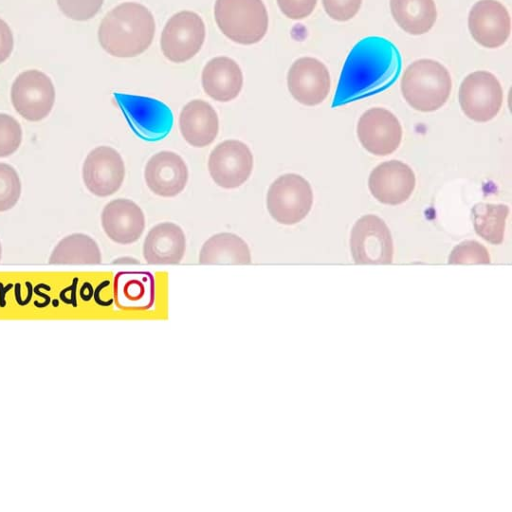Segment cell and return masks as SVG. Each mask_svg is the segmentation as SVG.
<instances>
[{"label": "cell", "mask_w": 512, "mask_h": 512, "mask_svg": "<svg viewBox=\"0 0 512 512\" xmlns=\"http://www.w3.org/2000/svg\"><path fill=\"white\" fill-rule=\"evenodd\" d=\"M253 155L239 140H225L214 147L208 159L213 181L225 189L238 188L252 173Z\"/></svg>", "instance_id": "obj_11"}, {"label": "cell", "mask_w": 512, "mask_h": 512, "mask_svg": "<svg viewBox=\"0 0 512 512\" xmlns=\"http://www.w3.org/2000/svg\"><path fill=\"white\" fill-rule=\"evenodd\" d=\"M312 204V188L298 174L287 173L279 176L267 191V210L280 224L293 225L300 222L308 215Z\"/></svg>", "instance_id": "obj_5"}, {"label": "cell", "mask_w": 512, "mask_h": 512, "mask_svg": "<svg viewBox=\"0 0 512 512\" xmlns=\"http://www.w3.org/2000/svg\"><path fill=\"white\" fill-rule=\"evenodd\" d=\"M144 178L148 188L161 197L180 194L188 181L187 166L177 153L160 151L146 163Z\"/></svg>", "instance_id": "obj_17"}, {"label": "cell", "mask_w": 512, "mask_h": 512, "mask_svg": "<svg viewBox=\"0 0 512 512\" xmlns=\"http://www.w3.org/2000/svg\"><path fill=\"white\" fill-rule=\"evenodd\" d=\"M21 181L9 164L0 163V212L13 208L21 196Z\"/></svg>", "instance_id": "obj_26"}, {"label": "cell", "mask_w": 512, "mask_h": 512, "mask_svg": "<svg viewBox=\"0 0 512 512\" xmlns=\"http://www.w3.org/2000/svg\"><path fill=\"white\" fill-rule=\"evenodd\" d=\"M452 89L449 71L432 59L412 62L401 79V92L406 102L415 110L432 112L448 100Z\"/></svg>", "instance_id": "obj_3"}, {"label": "cell", "mask_w": 512, "mask_h": 512, "mask_svg": "<svg viewBox=\"0 0 512 512\" xmlns=\"http://www.w3.org/2000/svg\"><path fill=\"white\" fill-rule=\"evenodd\" d=\"M503 90L490 72L475 71L464 78L459 88V104L464 114L476 122L493 119L501 109Z\"/></svg>", "instance_id": "obj_9"}, {"label": "cell", "mask_w": 512, "mask_h": 512, "mask_svg": "<svg viewBox=\"0 0 512 512\" xmlns=\"http://www.w3.org/2000/svg\"><path fill=\"white\" fill-rule=\"evenodd\" d=\"M201 80L205 93L220 102L235 99L243 86V74L239 65L226 56L208 61L202 71Z\"/></svg>", "instance_id": "obj_20"}, {"label": "cell", "mask_w": 512, "mask_h": 512, "mask_svg": "<svg viewBox=\"0 0 512 512\" xmlns=\"http://www.w3.org/2000/svg\"><path fill=\"white\" fill-rule=\"evenodd\" d=\"M23 131L11 115L0 113V158L14 154L21 145Z\"/></svg>", "instance_id": "obj_27"}, {"label": "cell", "mask_w": 512, "mask_h": 512, "mask_svg": "<svg viewBox=\"0 0 512 512\" xmlns=\"http://www.w3.org/2000/svg\"><path fill=\"white\" fill-rule=\"evenodd\" d=\"M214 16L221 32L239 44L259 42L268 29V13L262 0H216Z\"/></svg>", "instance_id": "obj_4"}, {"label": "cell", "mask_w": 512, "mask_h": 512, "mask_svg": "<svg viewBox=\"0 0 512 512\" xmlns=\"http://www.w3.org/2000/svg\"><path fill=\"white\" fill-rule=\"evenodd\" d=\"M186 250V237L175 223L162 222L155 225L145 237L143 256L148 264H178Z\"/></svg>", "instance_id": "obj_19"}, {"label": "cell", "mask_w": 512, "mask_h": 512, "mask_svg": "<svg viewBox=\"0 0 512 512\" xmlns=\"http://www.w3.org/2000/svg\"><path fill=\"white\" fill-rule=\"evenodd\" d=\"M13 35L8 24L0 18V64L3 63L13 50Z\"/></svg>", "instance_id": "obj_32"}, {"label": "cell", "mask_w": 512, "mask_h": 512, "mask_svg": "<svg viewBox=\"0 0 512 512\" xmlns=\"http://www.w3.org/2000/svg\"><path fill=\"white\" fill-rule=\"evenodd\" d=\"M102 256L98 244L90 236L73 233L61 239L52 250L48 263L52 265H96Z\"/></svg>", "instance_id": "obj_24"}, {"label": "cell", "mask_w": 512, "mask_h": 512, "mask_svg": "<svg viewBox=\"0 0 512 512\" xmlns=\"http://www.w3.org/2000/svg\"><path fill=\"white\" fill-rule=\"evenodd\" d=\"M471 212L475 232L491 244H501L509 207L504 204L477 203Z\"/></svg>", "instance_id": "obj_25"}, {"label": "cell", "mask_w": 512, "mask_h": 512, "mask_svg": "<svg viewBox=\"0 0 512 512\" xmlns=\"http://www.w3.org/2000/svg\"><path fill=\"white\" fill-rule=\"evenodd\" d=\"M205 40V24L192 11L174 14L165 24L161 34V50L174 62L183 63L195 56Z\"/></svg>", "instance_id": "obj_10"}, {"label": "cell", "mask_w": 512, "mask_h": 512, "mask_svg": "<svg viewBox=\"0 0 512 512\" xmlns=\"http://www.w3.org/2000/svg\"><path fill=\"white\" fill-rule=\"evenodd\" d=\"M53 306L57 307L58 306V301L57 300H54L53 301Z\"/></svg>", "instance_id": "obj_35"}, {"label": "cell", "mask_w": 512, "mask_h": 512, "mask_svg": "<svg viewBox=\"0 0 512 512\" xmlns=\"http://www.w3.org/2000/svg\"><path fill=\"white\" fill-rule=\"evenodd\" d=\"M277 4L286 17L299 20L313 12L317 0H277Z\"/></svg>", "instance_id": "obj_31"}, {"label": "cell", "mask_w": 512, "mask_h": 512, "mask_svg": "<svg viewBox=\"0 0 512 512\" xmlns=\"http://www.w3.org/2000/svg\"><path fill=\"white\" fill-rule=\"evenodd\" d=\"M287 86L296 101L306 106H315L322 103L329 94L330 74L318 59L302 57L291 65Z\"/></svg>", "instance_id": "obj_14"}, {"label": "cell", "mask_w": 512, "mask_h": 512, "mask_svg": "<svg viewBox=\"0 0 512 512\" xmlns=\"http://www.w3.org/2000/svg\"><path fill=\"white\" fill-rule=\"evenodd\" d=\"M179 127L187 143L194 147H204L211 144L218 134V115L208 102L192 100L180 113Z\"/></svg>", "instance_id": "obj_21"}, {"label": "cell", "mask_w": 512, "mask_h": 512, "mask_svg": "<svg viewBox=\"0 0 512 512\" xmlns=\"http://www.w3.org/2000/svg\"><path fill=\"white\" fill-rule=\"evenodd\" d=\"M490 255L486 247L475 240H465L456 245L449 256V264H489Z\"/></svg>", "instance_id": "obj_28"}, {"label": "cell", "mask_w": 512, "mask_h": 512, "mask_svg": "<svg viewBox=\"0 0 512 512\" xmlns=\"http://www.w3.org/2000/svg\"><path fill=\"white\" fill-rule=\"evenodd\" d=\"M390 10L398 26L411 35L427 33L437 18L434 0H390Z\"/></svg>", "instance_id": "obj_23"}, {"label": "cell", "mask_w": 512, "mask_h": 512, "mask_svg": "<svg viewBox=\"0 0 512 512\" xmlns=\"http://www.w3.org/2000/svg\"><path fill=\"white\" fill-rule=\"evenodd\" d=\"M61 12L76 21L93 18L102 7L104 0H56Z\"/></svg>", "instance_id": "obj_29"}, {"label": "cell", "mask_w": 512, "mask_h": 512, "mask_svg": "<svg viewBox=\"0 0 512 512\" xmlns=\"http://www.w3.org/2000/svg\"><path fill=\"white\" fill-rule=\"evenodd\" d=\"M124 177V161L112 147H96L84 160L83 182L88 191L95 196L107 197L114 194L121 187Z\"/></svg>", "instance_id": "obj_12"}, {"label": "cell", "mask_w": 512, "mask_h": 512, "mask_svg": "<svg viewBox=\"0 0 512 512\" xmlns=\"http://www.w3.org/2000/svg\"><path fill=\"white\" fill-rule=\"evenodd\" d=\"M11 102L24 119L38 122L46 118L55 103V88L51 79L39 70L19 74L11 87Z\"/></svg>", "instance_id": "obj_8"}, {"label": "cell", "mask_w": 512, "mask_h": 512, "mask_svg": "<svg viewBox=\"0 0 512 512\" xmlns=\"http://www.w3.org/2000/svg\"><path fill=\"white\" fill-rule=\"evenodd\" d=\"M155 34V20L144 5L124 2L110 10L98 29L101 47L110 55L134 57L151 45Z\"/></svg>", "instance_id": "obj_2"}, {"label": "cell", "mask_w": 512, "mask_h": 512, "mask_svg": "<svg viewBox=\"0 0 512 512\" xmlns=\"http://www.w3.org/2000/svg\"><path fill=\"white\" fill-rule=\"evenodd\" d=\"M350 250L356 264H391L394 248L386 223L373 214L360 217L351 230Z\"/></svg>", "instance_id": "obj_7"}, {"label": "cell", "mask_w": 512, "mask_h": 512, "mask_svg": "<svg viewBox=\"0 0 512 512\" xmlns=\"http://www.w3.org/2000/svg\"><path fill=\"white\" fill-rule=\"evenodd\" d=\"M1 255H2V248H1V243H0V260H1Z\"/></svg>", "instance_id": "obj_36"}, {"label": "cell", "mask_w": 512, "mask_h": 512, "mask_svg": "<svg viewBox=\"0 0 512 512\" xmlns=\"http://www.w3.org/2000/svg\"><path fill=\"white\" fill-rule=\"evenodd\" d=\"M416 178L411 167L399 160L385 161L370 173L368 186L380 203L399 205L414 191Z\"/></svg>", "instance_id": "obj_15"}, {"label": "cell", "mask_w": 512, "mask_h": 512, "mask_svg": "<svg viewBox=\"0 0 512 512\" xmlns=\"http://www.w3.org/2000/svg\"><path fill=\"white\" fill-rule=\"evenodd\" d=\"M130 128L149 142L165 138L172 129L173 114L163 102L145 96L115 94Z\"/></svg>", "instance_id": "obj_6"}, {"label": "cell", "mask_w": 512, "mask_h": 512, "mask_svg": "<svg viewBox=\"0 0 512 512\" xmlns=\"http://www.w3.org/2000/svg\"><path fill=\"white\" fill-rule=\"evenodd\" d=\"M468 27L473 39L483 47L503 45L511 31V19L506 7L497 0H479L468 16Z\"/></svg>", "instance_id": "obj_16"}, {"label": "cell", "mask_w": 512, "mask_h": 512, "mask_svg": "<svg viewBox=\"0 0 512 512\" xmlns=\"http://www.w3.org/2000/svg\"><path fill=\"white\" fill-rule=\"evenodd\" d=\"M400 68V54L390 41L378 36L360 40L344 63L333 106L385 89L397 78Z\"/></svg>", "instance_id": "obj_1"}, {"label": "cell", "mask_w": 512, "mask_h": 512, "mask_svg": "<svg viewBox=\"0 0 512 512\" xmlns=\"http://www.w3.org/2000/svg\"><path fill=\"white\" fill-rule=\"evenodd\" d=\"M247 243L238 235L222 232L211 236L201 247L199 264H251Z\"/></svg>", "instance_id": "obj_22"}, {"label": "cell", "mask_w": 512, "mask_h": 512, "mask_svg": "<svg viewBox=\"0 0 512 512\" xmlns=\"http://www.w3.org/2000/svg\"><path fill=\"white\" fill-rule=\"evenodd\" d=\"M101 225L105 234L118 244L137 241L145 228V217L141 208L132 200L115 199L103 208Z\"/></svg>", "instance_id": "obj_18"}, {"label": "cell", "mask_w": 512, "mask_h": 512, "mask_svg": "<svg viewBox=\"0 0 512 512\" xmlns=\"http://www.w3.org/2000/svg\"><path fill=\"white\" fill-rule=\"evenodd\" d=\"M356 131L363 148L376 156L393 153L402 139L399 120L392 112L381 107L365 111L358 120Z\"/></svg>", "instance_id": "obj_13"}, {"label": "cell", "mask_w": 512, "mask_h": 512, "mask_svg": "<svg viewBox=\"0 0 512 512\" xmlns=\"http://www.w3.org/2000/svg\"><path fill=\"white\" fill-rule=\"evenodd\" d=\"M34 292H35L37 295H40V296H42V297H44V298H45V302H44V303H41V304H39L37 301H35V302H34V305H35L36 307L43 308V307H46V306L50 303V297H49V296H47V295H45V294H43V293H41V292H39V290H38L36 287H35V289H34Z\"/></svg>", "instance_id": "obj_33"}, {"label": "cell", "mask_w": 512, "mask_h": 512, "mask_svg": "<svg viewBox=\"0 0 512 512\" xmlns=\"http://www.w3.org/2000/svg\"><path fill=\"white\" fill-rule=\"evenodd\" d=\"M327 15L336 21H348L359 11L362 0H322Z\"/></svg>", "instance_id": "obj_30"}, {"label": "cell", "mask_w": 512, "mask_h": 512, "mask_svg": "<svg viewBox=\"0 0 512 512\" xmlns=\"http://www.w3.org/2000/svg\"><path fill=\"white\" fill-rule=\"evenodd\" d=\"M11 287L12 285L9 284L6 288H3L2 284L0 283V307H4L6 305L4 296L6 291H8Z\"/></svg>", "instance_id": "obj_34"}]
</instances>
